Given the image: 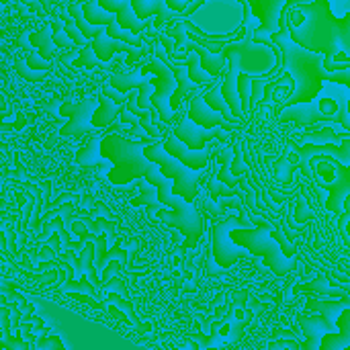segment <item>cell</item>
I'll use <instances>...</instances> for the list:
<instances>
[{
	"mask_svg": "<svg viewBox=\"0 0 350 350\" xmlns=\"http://www.w3.org/2000/svg\"><path fill=\"white\" fill-rule=\"evenodd\" d=\"M172 135H174L180 144H185L187 148H191V150H203V148H207L213 139H219V142H224V144L230 142V133H228V131H224V129H203V127L195 125V123H193L191 119H187V117H183V119L178 121V125H176L174 131H172Z\"/></svg>",
	"mask_w": 350,
	"mask_h": 350,
	"instance_id": "4fadbf2b",
	"label": "cell"
},
{
	"mask_svg": "<svg viewBox=\"0 0 350 350\" xmlns=\"http://www.w3.org/2000/svg\"><path fill=\"white\" fill-rule=\"evenodd\" d=\"M338 332L326 334L320 340L318 350H347L350 347V310H345L336 320Z\"/></svg>",
	"mask_w": 350,
	"mask_h": 350,
	"instance_id": "ffe728a7",
	"label": "cell"
},
{
	"mask_svg": "<svg viewBox=\"0 0 350 350\" xmlns=\"http://www.w3.org/2000/svg\"><path fill=\"white\" fill-rule=\"evenodd\" d=\"M297 324L308 334V340L304 345H297L299 350H318L322 336L334 334L338 330L336 326H330L322 316H299L297 318Z\"/></svg>",
	"mask_w": 350,
	"mask_h": 350,
	"instance_id": "ac0fdd59",
	"label": "cell"
},
{
	"mask_svg": "<svg viewBox=\"0 0 350 350\" xmlns=\"http://www.w3.org/2000/svg\"><path fill=\"white\" fill-rule=\"evenodd\" d=\"M51 39H53V45H57V47H68V49H76V45L66 37V33H64V25H62V21H59V16H53L51 18Z\"/></svg>",
	"mask_w": 350,
	"mask_h": 350,
	"instance_id": "1f68e13d",
	"label": "cell"
},
{
	"mask_svg": "<svg viewBox=\"0 0 350 350\" xmlns=\"http://www.w3.org/2000/svg\"><path fill=\"white\" fill-rule=\"evenodd\" d=\"M121 267H123V265H121V262H117V260H115V262H109V265L105 267V271H103L100 285H103V283H107V281L111 279V275H113V273H119V271H121ZM98 289H100V287H98Z\"/></svg>",
	"mask_w": 350,
	"mask_h": 350,
	"instance_id": "ab89813d",
	"label": "cell"
},
{
	"mask_svg": "<svg viewBox=\"0 0 350 350\" xmlns=\"http://www.w3.org/2000/svg\"><path fill=\"white\" fill-rule=\"evenodd\" d=\"M295 12H287L291 18H299L304 25L293 27L287 23V35L289 41L295 43L301 49H308L312 53H324V70L328 72H342L349 70V62L334 64L336 51H347L350 47V14L345 18H336L330 12L328 0H318L310 4H287ZM289 10V8H287Z\"/></svg>",
	"mask_w": 350,
	"mask_h": 350,
	"instance_id": "3957f363",
	"label": "cell"
},
{
	"mask_svg": "<svg viewBox=\"0 0 350 350\" xmlns=\"http://www.w3.org/2000/svg\"><path fill=\"white\" fill-rule=\"evenodd\" d=\"M129 2H131V10H133V14L137 16V21H150V18L156 14V16H158V18L154 21V27H156V29H160L164 23L180 21V16H187V14L195 12L197 8L203 6V0H199V2H193L191 8H189L187 12L174 14V12H170V10L166 8V0H129Z\"/></svg>",
	"mask_w": 350,
	"mask_h": 350,
	"instance_id": "5bb4252c",
	"label": "cell"
},
{
	"mask_svg": "<svg viewBox=\"0 0 350 350\" xmlns=\"http://www.w3.org/2000/svg\"><path fill=\"white\" fill-rule=\"evenodd\" d=\"M72 66H76V68H105V64L94 57L90 41L84 47H80V55H78V59L72 62Z\"/></svg>",
	"mask_w": 350,
	"mask_h": 350,
	"instance_id": "4dcf8cb0",
	"label": "cell"
},
{
	"mask_svg": "<svg viewBox=\"0 0 350 350\" xmlns=\"http://www.w3.org/2000/svg\"><path fill=\"white\" fill-rule=\"evenodd\" d=\"M209 191H211V195H213L215 199H219V197H232V195H236V197H240V199H248V197H246V193H242V191H236V189H228L226 185L217 183L215 178H211ZM250 205H252V203H250Z\"/></svg>",
	"mask_w": 350,
	"mask_h": 350,
	"instance_id": "836d02e7",
	"label": "cell"
},
{
	"mask_svg": "<svg viewBox=\"0 0 350 350\" xmlns=\"http://www.w3.org/2000/svg\"><path fill=\"white\" fill-rule=\"evenodd\" d=\"M301 154V170L308 172V164L312 160V156H336L340 158L342 166L347 168L350 164V139H345L342 146H334V144H324V146H304L299 150Z\"/></svg>",
	"mask_w": 350,
	"mask_h": 350,
	"instance_id": "d6986e66",
	"label": "cell"
},
{
	"mask_svg": "<svg viewBox=\"0 0 350 350\" xmlns=\"http://www.w3.org/2000/svg\"><path fill=\"white\" fill-rule=\"evenodd\" d=\"M219 88H221V78H217V80L209 86V90H207V92H203V100H205V105H207L211 111L219 113L224 121H228V123H232V125H236V127H238V125H240V121H236V119L232 117V113H230V109H228L226 100L221 98Z\"/></svg>",
	"mask_w": 350,
	"mask_h": 350,
	"instance_id": "cb8c5ba5",
	"label": "cell"
},
{
	"mask_svg": "<svg viewBox=\"0 0 350 350\" xmlns=\"http://www.w3.org/2000/svg\"><path fill=\"white\" fill-rule=\"evenodd\" d=\"M217 160H219V164H221L219 170H217V174L213 176L217 183L226 185L228 189H236L238 185H244V180L234 178V176L230 174V166H232V160H234V146H226V148L219 152Z\"/></svg>",
	"mask_w": 350,
	"mask_h": 350,
	"instance_id": "d4e9b609",
	"label": "cell"
},
{
	"mask_svg": "<svg viewBox=\"0 0 350 350\" xmlns=\"http://www.w3.org/2000/svg\"><path fill=\"white\" fill-rule=\"evenodd\" d=\"M248 10L256 12L260 18V25L252 33V41L258 43L260 39H269L279 31V16L287 2H246Z\"/></svg>",
	"mask_w": 350,
	"mask_h": 350,
	"instance_id": "9a60e30c",
	"label": "cell"
},
{
	"mask_svg": "<svg viewBox=\"0 0 350 350\" xmlns=\"http://www.w3.org/2000/svg\"><path fill=\"white\" fill-rule=\"evenodd\" d=\"M158 142H162V139L150 137V139L135 142L121 133H103L100 156L113 164V168L107 172V180L113 185H127V183L144 176L146 183L158 191L156 193L158 201L164 207L172 209V213L166 209H160L156 213V217L160 221H164L166 226L180 230V234L185 236V246L195 248L199 238L205 232V219L201 213H197V209L191 203L172 195V180L162 176L158 166L144 156V148L154 146Z\"/></svg>",
	"mask_w": 350,
	"mask_h": 350,
	"instance_id": "6da1fadb",
	"label": "cell"
},
{
	"mask_svg": "<svg viewBox=\"0 0 350 350\" xmlns=\"http://www.w3.org/2000/svg\"><path fill=\"white\" fill-rule=\"evenodd\" d=\"M232 230H252V224L244 217H230L221 224H213L211 228V250H213V260L219 269H230L234 267L242 256H246L248 252L238 248L232 240H230V232Z\"/></svg>",
	"mask_w": 350,
	"mask_h": 350,
	"instance_id": "9c48e42d",
	"label": "cell"
},
{
	"mask_svg": "<svg viewBox=\"0 0 350 350\" xmlns=\"http://www.w3.org/2000/svg\"><path fill=\"white\" fill-rule=\"evenodd\" d=\"M230 174L234 178L240 176V174H248V166L242 160V148L240 146H234V160H232V166H230Z\"/></svg>",
	"mask_w": 350,
	"mask_h": 350,
	"instance_id": "d590c367",
	"label": "cell"
},
{
	"mask_svg": "<svg viewBox=\"0 0 350 350\" xmlns=\"http://www.w3.org/2000/svg\"><path fill=\"white\" fill-rule=\"evenodd\" d=\"M119 119H121V125H123V123H129V125L133 127V131H142V127H139V121H137V117H133L131 113H127V107H125V105L121 107Z\"/></svg>",
	"mask_w": 350,
	"mask_h": 350,
	"instance_id": "f35d334b",
	"label": "cell"
},
{
	"mask_svg": "<svg viewBox=\"0 0 350 350\" xmlns=\"http://www.w3.org/2000/svg\"><path fill=\"white\" fill-rule=\"evenodd\" d=\"M103 306H115L119 312H123L125 316H127V320L131 322V326H135V328H142V330H148V328H144L142 324H139V320L135 318V314H133V306H131V301L129 299H123L121 295H117V293H111L105 301H103Z\"/></svg>",
	"mask_w": 350,
	"mask_h": 350,
	"instance_id": "83f0119b",
	"label": "cell"
},
{
	"mask_svg": "<svg viewBox=\"0 0 350 350\" xmlns=\"http://www.w3.org/2000/svg\"><path fill=\"white\" fill-rule=\"evenodd\" d=\"M306 310L308 312H318L330 326H336V320H338V316L345 312V310H350V299L349 297H345V299H340V301H318V299H310L308 304H306Z\"/></svg>",
	"mask_w": 350,
	"mask_h": 350,
	"instance_id": "7402d4cb",
	"label": "cell"
},
{
	"mask_svg": "<svg viewBox=\"0 0 350 350\" xmlns=\"http://www.w3.org/2000/svg\"><path fill=\"white\" fill-rule=\"evenodd\" d=\"M98 107V100L94 96H88L84 98L82 103H66L62 105V115L68 117V123L62 127V135L64 137H78V135H84V133H98L96 127H92L90 119H92V113L94 109Z\"/></svg>",
	"mask_w": 350,
	"mask_h": 350,
	"instance_id": "30bf717a",
	"label": "cell"
},
{
	"mask_svg": "<svg viewBox=\"0 0 350 350\" xmlns=\"http://www.w3.org/2000/svg\"><path fill=\"white\" fill-rule=\"evenodd\" d=\"M31 41H33V45L35 47H39L41 49V59L43 62H49V57H51V49H53V39H51V33L47 31V29H43V31H37V33H33L31 35Z\"/></svg>",
	"mask_w": 350,
	"mask_h": 350,
	"instance_id": "f546056e",
	"label": "cell"
},
{
	"mask_svg": "<svg viewBox=\"0 0 350 350\" xmlns=\"http://www.w3.org/2000/svg\"><path fill=\"white\" fill-rule=\"evenodd\" d=\"M162 150H164L170 158H174V160H178L180 164H185L189 170H205V168H209L211 158H213V156H219V150H217L215 146H207V148H203V150H191V148H187L185 144H180L172 133H170L168 137H164Z\"/></svg>",
	"mask_w": 350,
	"mask_h": 350,
	"instance_id": "7c38bea8",
	"label": "cell"
},
{
	"mask_svg": "<svg viewBox=\"0 0 350 350\" xmlns=\"http://www.w3.org/2000/svg\"><path fill=\"white\" fill-rule=\"evenodd\" d=\"M98 291H115L117 295H121L123 299L129 295V291H127V285H125V281L121 279V277H115V279H109L107 283H103L100 285V289Z\"/></svg>",
	"mask_w": 350,
	"mask_h": 350,
	"instance_id": "8d00e7d4",
	"label": "cell"
},
{
	"mask_svg": "<svg viewBox=\"0 0 350 350\" xmlns=\"http://www.w3.org/2000/svg\"><path fill=\"white\" fill-rule=\"evenodd\" d=\"M347 96L349 92H345L340 96V100L336 103L334 98H320V103H304V105H293V107H283L279 109V121H295L299 125H312V123H320V121H332V123H340L347 133H350V121H349V109H347Z\"/></svg>",
	"mask_w": 350,
	"mask_h": 350,
	"instance_id": "52a82bcc",
	"label": "cell"
},
{
	"mask_svg": "<svg viewBox=\"0 0 350 350\" xmlns=\"http://www.w3.org/2000/svg\"><path fill=\"white\" fill-rule=\"evenodd\" d=\"M62 25H64V33H66V37H68L76 47H84V45L88 43V41L80 35V31L76 29V25H74V21H72L70 16H66V21H64Z\"/></svg>",
	"mask_w": 350,
	"mask_h": 350,
	"instance_id": "e575fe53",
	"label": "cell"
},
{
	"mask_svg": "<svg viewBox=\"0 0 350 350\" xmlns=\"http://www.w3.org/2000/svg\"><path fill=\"white\" fill-rule=\"evenodd\" d=\"M66 8H68V12H70V18L74 21V25H76V29L80 31V35L86 39V41H90V45H92V53H94V57L98 59V62H103V64H107V62H111L113 59V55L115 53H127V66H133L148 49H135V47H131V45H127V43H121V41H113L109 35H107V31H105V27H92V25H88L86 21H84V16H82V12H80V4H66Z\"/></svg>",
	"mask_w": 350,
	"mask_h": 350,
	"instance_id": "8992f818",
	"label": "cell"
},
{
	"mask_svg": "<svg viewBox=\"0 0 350 350\" xmlns=\"http://www.w3.org/2000/svg\"><path fill=\"white\" fill-rule=\"evenodd\" d=\"M96 100H98V107L94 109L90 123H92V127H96V129L100 131L103 127H109V125L119 117L123 105H115V103H113L111 98H107L105 94H100Z\"/></svg>",
	"mask_w": 350,
	"mask_h": 350,
	"instance_id": "603a6c76",
	"label": "cell"
},
{
	"mask_svg": "<svg viewBox=\"0 0 350 350\" xmlns=\"http://www.w3.org/2000/svg\"><path fill=\"white\" fill-rule=\"evenodd\" d=\"M187 119H191L195 125H199V127H203V129H224V131H232V129L236 127V125L224 121L219 113L211 111V109L205 105L203 92H197V94L193 96Z\"/></svg>",
	"mask_w": 350,
	"mask_h": 350,
	"instance_id": "e0dca14e",
	"label": "cell"
},
{
	"mask_svg": "<svg viewBox=\"0 0 350 350\" xmlns=\"http://www.w3.org/2000/svg\"><path fill=\"white\" fill-rule=\"evenodd\" d=\"M338 139H350V133H336V131H332L330 127H326V129H322V131H318V133H314V131H310V133H306V135H301L299 137V142L301 144H308V142H318V144H326V142H330V144H334V142H338Z\"/></svg>",
	"mask_w": 350,
	"mask_h": 350,
	"instance_id": "f1b7e54d",
	"label": "cell"
},
{
	"mask_svg": "<svg viewBox=\"0 0 350 350\" xmlns=\"http://www.w3.org/2000/svg\"><path fill=\"white\" fill-rule=\"evenodd\" d=\"M137 185L142 187V195H139L137 199H131V205H133V207L146 205V207H148V213H158L160 209H164V205L158 201V197H156L152 185H148L146 180H137Z\"/></svg>",
	"mask_w": 350,
	"mask_h": 350,
	"instance_id": "484cf974",
	"label": "cell"
},
{
	"mask_svg": "<svg viewBox=\"0 0 350 350\" xmlns=\"http://www.w3.org/2000/svg\"><path fill=\"white\" fill-rule=\"evenodd\" d=\"M250 224H252V230H232L230 232V240L238 248L246 250L248 254H254V256L265 258V265L277 277H285L295 267V262L289 260L283 254L281 246L271 236V226L273 224L262 221L260 217H250Z\"/></svg>",
	"mask_w": 350,
	"mask_h": 350,
	"instance_id": "277c9868",
	"label": "cell"
},
{
	"mask_svg": "<svg viewBox=\"0 0 350 350\" xmlns=\"http://www.w3.org/2000/svg\"><path fill=\"white\" fill-rule=\"evenodd\" d=\"M27 66L33 68V70H37V72H47V70L51 68V64H49V62H43L37 53H31V55L27 57Z\"/></svg>",
	"mask_w": 350,
	"mask_h": 350,
	"instance_id": "74e56055",
	"label": "cell"
},
{
	"mask_svg": "<svg viewBox=\"0 0 350 350\" xmlns=\"http://www.w3.org/2000/svg\"><path fill=\"white\" fill-rule=\"evenodd\" d=\"M287 4H285V8H287ZM285 8L281 10V16H279V31L275 35H271L269 39L258 41V43L269 45V47L279 51L281 66L277 70V76L285 74L295 84L293 94L283 103V107H293V105H304V103L316 100V96L322 92L324 82H334V84H340L349 90L350 70L328 72V70H324V57L320 53H312V51L301 49L289 41L287 23H285Z\"/></svg>",
	"mask_w": 350,
	"mask_h": 350,
	"instance_id": "7a4b0ae2",
	"label": "cell"
},
{
	"mask_svg": "<svg viewBox=\"0 0 350 350\" xmlns=\"http://www.w3.org/2000/svg\"><path fill=\"white\" fill-rule=\"evenodd\" d=\"M80 12L84 16V21L92 27H107V35L113 39V41H121V43H127L135 49H144V41L127 31H121L117 29V18L113 12H105L103 8H98L96 0H90V2H84L80 4Z\"/></svg>",
	"mask_w": 350,
	"mask_h": 350,
	"instance_id": "8fae6325",
	"label": "cell"
},
{
	"mask_svg": "<svg viewBox=\"0 0 350 350\" xmlns=\"http://www.w3.org/2000/svg\"><path fill=\"white\" fill-rule=\"evenodd\" d=\"M162 142H158L154 146H146L144 148V156L158 166L162 176L172 180V195L174 197H180L183 201L193 203V199L199 193V180H201L203 170H189L185 164H180L178 160L170 158L162 150Z\"/></svg>",
	"mask_w": 350,
	"mask_h": 350,
	"instance_id": "5b68a950",
	"label": "cell"
},
{
	"mask_svg": "<svg viewBox=\"0 0 350 350\" xmlns=\"http://www.w3.org/2000/svg\"><path fill=\"white\" fill-rule=\"evenodd\" d=\"M137 74L139 76L154 74V94L150 96V103H152L154 111L158 113V117L164 123H170L174 119V113L170 111L168 100L176 90V80L172 76V72L168 70V57L164 55V49L158 47L156 55L152 59H148Z\"/></svg>",
	"mask_w": 350,
	"mask_h": 350,
	"instance_id": "ba28073f",
	"label": "cell"
},
{
	"mask_svg": "<svg viewBox=\"0 0 350 350\" xmlns=\"http://www.w3.org/2000/svg\"><path fill=\"white\" fill-rule=\"evenodd\" d=\"M111 260H119L123 267H127V262H129V252H127V248L121 246V240H117V246H113V248L103 256V269H105Z\"/></svg>",
	"mask_w": 350,
	"mask_h": 350,
	"instance_id": "d6a6232c",
	"label": "cell"
},
{
	"mask_svg": "<svg viewBox=\"0 0 350 350\" xmlns=\"http://www.w3.org/2000/svg\"><path fill=\"white\" fill-rule=\"evenodd\" d=\"M100 137H103V133L94 135L86 146L80 148V152L76 154V164H80V166H100V168H105V172H109L113 168V164L100 156Z\"/></svg>",
	"mask_w": 350,
	"mask_h": 350,
	"instance_id": "44dd1931",
	"label": "cell"
},
{
	"mask_svg": "<svg viewBox=\"0 0 350 350\" xmlns=\"http://www.w3.org/2000/svg\"><path fill=\"white\" fill-rule=\"evenodd\" d=\"M70 207H74V205H72V203H70V205H66V207H62V209H59V211H57V213H62V211H68V209H70ZM53 213H55V211H49V213H47V215H45V217H43V221H47V217H49V215H53Z\"/></svg>",
	"mask_w": 350,
	"mask_h": 350,
	"instance_id": "60d3db41",
	"label": "cell"
},
{
	"mask_svg": "<svg viewBox=\"0 0 350 350\" xmlns=\"http://www.w3.org/2000/svg\"><path fill=\"white\" fill-rule=\"evenodd\" d=\"M98 8H103L105 12H113L117 18V29L121 27V31H127L131 35L137 37V33L146 31L152 23L150 21H137V16L131 10V2L129 0H96Z\"/></svg>",
	"mask_w": 350,
	"mask_h": 350,
	"instance_id": "2e32d148",
	"label": "cell"
},
{
	"mask_svg": "<svg viewBox=\"0 0 350 350\" xmlns=\"http://www.w3.org/2000/svg\"><path fill=\"white\" fill-rule=\"evenodd\" d=\"M2 349H4V345H2V342H0V350H2Z\"/></svg>",
	"mask_w": 350,
	"mask_h": 350,
	"instance_id": "b9f144b4",
	"label": "cell"
},
{
	"mask_svg": "<svg viewBox=\"0 0 350 350\" xmlns=\"http://www.w3.org/2000/svg\"><path fill=\"white\" fill-rule=\"evenodd\" d=\"M59 291H62V293H70V291L74 293V291H78L80 295H88V297H92L94 301L103 297V295H100V291H98V289H96L88 279H84V277H82V279H76V281L68 279V281H66V285H64Z\"/></svg>",
	"mask_w": 350,
	"mask_h": 350,
	"instance_id": "4316f807",
	"label": "cell"
}]
</instances>
